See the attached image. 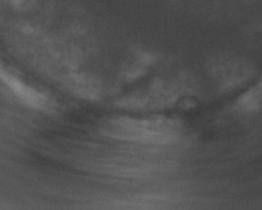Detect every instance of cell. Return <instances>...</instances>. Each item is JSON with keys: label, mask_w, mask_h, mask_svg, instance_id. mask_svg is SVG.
Listing matches in <instances>:
<instances>
[{"label": "cell", "mask_w": 262, "mask_h": 210, "mask_svg": "<svg viewBox=\"0 0 262 210\" xmlns=\"http://www.w3.org/2000/svg\"><path fill=\"white\" fill-rule=\"evenodd\" d=\"M102 133L119 140L164 145L178 140L180 137V128L176 121L170 119L119 118L107 121Z\"/></svg>", "instance_id": "obj_1"}, {"label": "cell", "mask_w": 262, "mask_h": 210, "mask_svg": "<svg viewBox=\"0 0 262 210\" xmlns=\"http://www.w3.org/2000/svg\"><path fill=\"white\" fill-rule=\"evenodd\" d=\"M262 108V80L245 93L236 103V109L241 113H253Z\"/></svg>", "instance_id": "obj_2"}]
</instances>
